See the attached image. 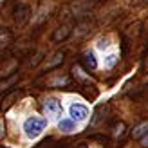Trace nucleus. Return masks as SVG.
I'll return each mask as SVG.
<instances>
[{"instance_id": "5", "label": "nucleus", "mask_w": 148, "mask_h": 148, "mask_svg": "<svg viewBox=\"0 0 148 148\" xmlns=\"http://www.w3.org/2000/svg\"><path fill=\"white\" fill-rule=\"evenodd\" d=\"M58 128L62 132H74L76 130V121L71 119V117H63V119L58 121Z\"/></svg>"}, {"instance_id": "2", "label": "nucleus", "mask_w": 148, "mask_h": 148, "mask_svg": "<svg viewBox=\"0 0 148 148\" xmlns=\"http://www.w3.org/2000/svg\"><path fill=\"white\" fill-rule=\"evenodd\" d=\"M43 112H45V116L49 119H58V117L62 116V112H63L62 101L56 99V98H47L43 101Z\"/></svg>"}, {"instance_id": "3", "label": "nucleus", "mask_w": 148, "mask_h": 148, "mask_svg": "<svg viewBox=\"0 0 148 148\" xmlns=\"http://www.w3.org/2000/svg\"><path fill=\"white\" fill-rule=\"evenodd\" d=\"M88 114H90V110H88L87 105H83V103H71L69 105V116L71 119H74L76 123L79 121H85Z\"/></svg>"}, {"instance_id": "9", "label": "nucleus", "mask_w": 148, "mask_h": 148, "mask_svg": "<svg viewBox=\"0 0 148 148\" xmlns=\"http://www.w3.org/2000/svg\"><path fill=\"white\" fill-rule=\"evenodd\" d=\"M60 85H69V78L67 76H58V78L49 81V87H60Z\"/></svg>"}, {"instance_id": "13", "label": "nucleus", "mask_w": 148, "mask_h": 148, "mask_svg": "<svg viewBox=\"0 0 148 148\" xmlns=\"http://www.w3.org/2000/svg\"><path fill=\"white\" fill-rule=\"evenodd\" d=\"M62 60H63V54H62V53H58V54H54V60L51 62V63L47 65V67H54V65H56V63H60Z\"/></svg>"}, {"instance_id": "1", "label": "nucleus", "mask_w": 148, "mask_h": 148, "mask_svg": "<svg viewBox=\"0 0 148 148\" xmlns=\"http://www.w3.org/2000/svg\"><path fill=\"white\" fill-rule=\"evenodd\" d=\"M47 117H40V116H29L22 123V130H24L25 137L29 139H36L43 134V130L47 128Z\"/></svg>"}, {"instance_id": "4", "label": "nucleus", "mask_w": 148, "mask_h": 148, "mask_svg": "<svg viewBox=\"0 0 148 148\" xmlns=\"http://www.w3.org/2000/svg\"><path fill=\"white\" fill-rule=\"evenodd\" d=\"M13 18H14V22H16L18 25H24L25 22L31 18V7H29L27 4H18V5H14V9H13Z\"/></svg>"}, {"instance_id": "14", "label": "nucleus", "mask_w": 148, "mask_h": 148, "mask_svg": "<svg viewBox=\"0 0 148 148\" xmlns=\"http://www.w3.org/2000/svg\"><path fill=\"white\" fill-rule=\"evenodd\" d=\"M42 56H43V54H42V53H38V54H36V56H34V60H33V62H31V65H33V67H34V65H38V62H40V60H42Z\"/></svg>"}, {"instance_id": "16", "label": "nucleus", "mask_w": 148, "mask_h": 148, "mask_svg": "<svg viewBox=\"0 0 148 148\" xmlns=\"http://www.w3.org/2000/svg\"><path fill=\"white\" fill-rule=\"evenodd\" d=\"M56 148H67V146H63V145H58V146H56Z\"/></svg>"}, {"instance_id": "12", "label": "nucleus", "mask_w": 148, "mask_h": 148, "mask_svg": "<svg viewBox=\"0 0 148 148\" xmlns=\"http://www.w3.org/2000/svg\"><path fill=\"white\" fill-rule=\"evenodd\" d=\"M123 132H125V125L123 123H117L116 127H114V136L119 137V136H123Z\"/></svg>"}, {"instance_id": "15", "label": "nucleus", "mask_w": 148, "mask_h": 148, "mask_svg": "<svg viewBox=\"0 0 148 148\" xmlns=\"http://www.w3.org/2000/svg\"><path fill=\"white\" fill-rule=\"evenodd\" d=\"M141 146H148V134L141 139Z\"/></svg>"}, {"instance_id": "8", "label": "nucleus", "mask_w": 148, "mask_h": 148, "mask_svg": "<svg viewBox=\"0 0 148 148\" xmlns=\"http://www.w3.org/2000/svg\"><path fill=\"white\" fill-rule=\"evenodd\" d=\"M69 34H71V27H69V25H62V27H58V31L54 33V36H53V42L65 40Z\"/></svg>"}, {"instance_id": "7", "label": "nucleus", "mask_w": 148, "mask_h": 148, "mask_svg": "<svg viewBox=\"0 0 148 148\" xmlns=\"http://www.w3.org/2000/svg\"><path fill=\"white\" fill-rule=\"evenodd\" d=\"M146 134H148V121L137 125V127L132 130V137H134V139H143Z\"/></svg>"}, {"instance_id": "10", "label": "nucleus", "mask_w": 148, "mask_h": 148, "mask_svg": "<svg viewBox=\"0 0 148 148\" xmlns=\"http://www.w3.org/2000/svg\"><path fill=\"white\" fill-rule=\"evenodd\" d=\"M117 63V54H108L105 56V69H112Z\"/></svg>"}, {"instance_id": "6", "label": "nucleus", "mask_w": 148, "mask_h": 148, "mask_svg": "<svg viewBox=\"0 0 148 148\" xmlns=\"http://www.w3.org/2000/svg\"><path fill=\"white\" fill-rule=\"evenodd\" d=\"M83 63H85V67H87L88 71H94L96 67H98V60H96V54L92 53V51L85 53V56H83Z\"/></svg>"}, {"instance_id": "11", "label": "nucleus", "mask_w": 148, "mask_h": 148, "mask_svg": "<svg viewBox=\"0 0 148 148\" xmlns=\"http://www.w3.org/2000/svg\"><path fill=\"white\" fill-rule=\"evenodd\" d=\"M96 45H98V49L105 51V49H108V47H110V40H108V38H99Z\"/></svg>"}]
</instances>
